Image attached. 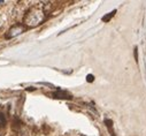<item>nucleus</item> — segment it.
<instances>
[{"label":"nucleus","instance_id":"obj_5","mask_svg":"<svg viewBox=\"0 0 146 136\" xmlns=\"http://www.w3.org/2000/svg\"><path fill=\"white\" fill-rule=\"evenodd\" d=\"M105 122H106V126H107V128L109 129V133H111V135L112 136H115V134H114V130H113V122L111 121V120H105Z\"/></svg>","mask_w":146,"mask_h":136},{"label":"nucleus","instance_id":"obj_4","mask_svg":"<svg viewBox=\"0 0 146 136\" xmlns=\"http://www.w3.org/2000/svg\"><path fill=\"white\" fill-rule=\"evenodd\" d=\"M43 11H44V13H50L52 11V3L51 1H44L43 3Z\"/></svg>","mask_w":146,"mask_h":136},{"label":"nucleus","instance_id":"obj_6","mask_svg":"<svg viewBox=\"0 0 146 136\" xmlns=\"http://www.w3.org/2000/svg\"><path fill=\"white\" fill-rule=\"evenodd\" d=\"M115 13H116V11H113V12H111V13H109V14H107V15H105L104 17H102V21L104 22H108L109 20H111L114 15H115Z\"/></svg>","mask_w":146,"mask_h":136},{"label":"nucleus","instance_id":"obj_1","mask_svg":"<svg viewBox=\"0 0 146 136\" xmlns=\"http://www.w3.org/2000/svg\"><path fill=\"white\" fill-rule=\"evenodd\" d=\"M44 20H45V13H44L43 8L33 7L25 13V15L23 17V23L30 28H33V27H37L38 24H40Z\"/></svg>","mask_w":146,"mask_h":136},{"label":"nucleus","instance_id":"obj_8","mask_svg":"<svg viewBox=\"0 0 146 136\" xmlns=\"http://www.w3.org/2000/svg\"><path fill=\"white\" fill-rule=\"evenodd\" d=\"M86 80H88V82H92V81L94 80V77H93V75H88Z\"/></svg>","mask_w":146,"mask_h":136},{"label":"nucleus","instance_id":"obj_2","mask_svg":"<svg viewBox=\"0 0 146 136\" xmlns=\"http://www.w3.org/2000/svg\"><path fill=\"white\" fill-rule=\"evenodd\" d=\"M24 31H25V28H24L23 24H15V25H13V27L7 31L6 38H13V37H15V36H19L20 33H22V32H24Z\"/></svg>","mask_w":146,"mask_h":136},{"label":"nucleus","instance_id":"obj_3","mask_svg":"<svg viewBox=\"0 0 146 136\" xmlns=\"http://www.w3.org/2000/svg\"><path fill=\"white\" fill-rule=\"evenodd\" d=\"M52 96L54 98H58V99H71L72 98L71 93H69L67 91H63V90H58V91L53 92Z\"/></svg>","mask_w":146,"mask_h":136},{"label":"nucleus","instance_id":"obj_7","mask_svg":"<svg viewBox=\"0 0 146 136\" xmlns=\"http://www.w3.org/2000/svg\"><path fill=\"white\" fill-rule=\"evenodd\" d=\"M6 122H7V120H6L5 114H4L1 111H0V127H5Z\"/></svg>","mask_w":146,"mask_h":136}]
</instances>
